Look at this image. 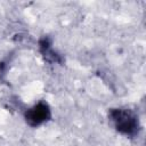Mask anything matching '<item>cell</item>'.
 <instances>
[{
    "mask_svg": "<svg viewBox=\"0 0 146 146\" xmlns=\"http://www.w3.org/2000/svg\"><path fill=\"white\" fill-rule=\"evenodd\" d=\"M108 120L113 128L121 135L133 138L139 135L140 121L136 112L125 107H115L108 110Z\"/></svg>",
    "mask_w": 146,
    "mask_h": 146,
    "instance_id": "cell-1",
    "label": "cell"
},
{
    "mask_svg": "<svg viewBox=\"0 0 146 146\" xmlns=\"http://www.w3.org/2000/svg\"><path fill=\"white\" fill-rule=\"evenodd\" d=\"M51 119V110L47 102L40 100L34 104L32 107L27 108L24 112V120L25 122L32 127L38 128L43 123L48 122Z\"/></svg>",
    "mask_w": 146,
    "mask_h": 146,
    "instance_id": "cell-2",
    "label": "cell"
}]
</instances>
